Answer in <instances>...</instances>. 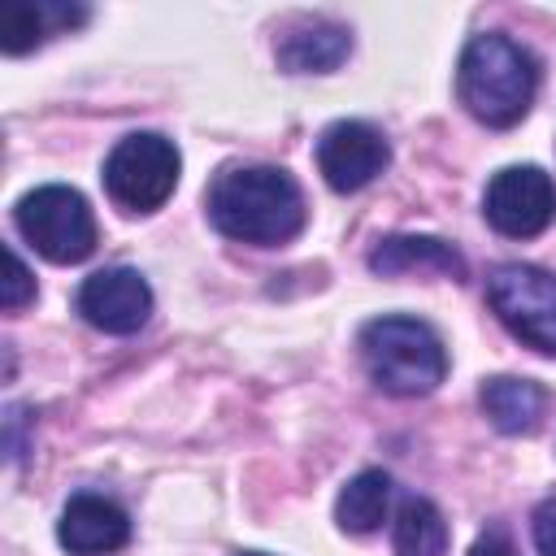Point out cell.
I'll use <instances>...</instances> for the list:
<instances>
[{
  "label": "cell",
  "mask_w": 556,
  "mask_h": 556,
  "mask_svg": "<svg viewBox=\"0 0 556 556\" xmlns=\"http://www.w3.org/2000/svg\"><path fill=\"white\" fill-rule=\"evenodd\" d=\"M17 235L52 265H78L96 252V213L83 191L48 182L17 200Z\"/></svg>",
  "instance_id": "277c9868"
},
{
  "label": "cell",
  "mask_w": 556,
  "mask_h": 556,
  "mask_svg": "<svg viewBox=\"0 0 556 556\" xmlns=\"http://www.w3.org/2000/svg\"><path fill=\"white\" fill-rule=\"evenodd\" d=\"M530 530H534V547H539V556H556V495L543 500V504L534 508Z\"/></svg>",
  "instance_id": "ffe728a7"
},
{
  "label": "cell",
  "mask_w": 556,
  "mask_h": 556,
  "mask_svg": "<svg viewBox=\"0 0 556 556\" xmlns=\"http://www.w3.org/2000/svg\"><path fill=\"white\" fill-rule=\"evenodd\" d=\"M469 556H521L517 552V543H513V534H508V526H500V521H491L478 539H473V547H469Z\"/></svg>",
  "instance_id": "d6986e66"
},
{
  "label": "cell",
  "mask_w": 556,
  "mask_h": 556,
  "mask_svg": "<svg viewBox=\"0 0 556 556\" xmlns=\"http://www.w3.org/2000/svg\"><path fill=\"white\" fill-rule=\"evenodd\" d=\"M274 56L287 74H334L352 56V30L330 17H300L278 35Z\"/></svg>",
  "instance_id": "7c38bea8"
},
{
  "label": "cell",
  "mask_w": 556,
  "mask_h": 556,
  "mask_svg": "<svg viewBox=\"0 0 556 556\" xmlns=\"http://www.w3.org/2000/svg\"><path fill=\"white\" fill-rule=\"evenodd\" d=\"M178 169H182V156L174 139L156 130H135L117 139L113 152L104 156V191L126 213H156L174 195Z\"/></svg>",
  "instance_id": "5b68a950"
},
{
  "label": "cell",
  "mask_w": 556,
  "mask_h": 556,
  "mask_svg": "<svg viewBox=\"0 0 556 556\" xmlns=\"http://www.w3.org/2000/svg\"><path fill=\"white\" fill-rule=\"evenodd\" d=\"M204 208H208V222L226 239L252 243V248H282L308 222V204H304L300 182L278 165L222 169L208 182Z\"/></svg>",
  "instance_id": "6da1fadb"
},
{
  "label": "cell",
  "mask_w": 556,
  "mask_h": 556,
  "mask_svg": "<svg viewBox=\"0 0 556 556\" xmlns=\"http://www.w3.org/2000/svg\"><path fill=\"white\" fill-rule=\"evenodd\" d=\"M486 304L513 339L556 356V274L526 261H504L486 278Z\"/></svg>",
  "instance_id": "8992f818"
},
{
  "label": "cell",
  "mask_w": 556,
  "mask_h": 556,
  "mask_svg": "<svg viewBox=\"0 0 556 556\" xmlns=\"http://www.w3.org/2000/svg\"><path fill=\"white\" fill-rule=\"evenodd\" d=\"M4 265H9V274L0 287V304H4V313H22L35 300V278H30L26 261L17 256V248H4Z\"/></svg>",
  "instance_id": "e0dca14e"
},
{
  "label": "cell",
  "mask_w": 556,
  "mask_h": 556,
  "mask_svg": "<svg viewBox=\"0 0 556 556\" xmlns=\"http://www.w3.org/2000/svg\"><path fill=\"white\" fill-rule=\"evenodd\" d=\"M87 4H65V0H4L0 9V48L9 56H26L52 35H70L87 22Z\"/></svg>",
  "instance_id": "4fadbf2b"
},
{
  "label": "cell",
  "mask_w": 556,
  "mask_h": 556,
  "mask_svg": "<svg viewBox=\"0 0 556 556\" xmlns=\"http://www.w3.org/2000/svg\"><path fill=\"white\" fill-rule=\"evenodd\" d=\"M56 539H61V547L70 556H113V552H122L130 543V517L109 495L78 491L61 508Z\"/></svg>",
  "instance_id": "30bf717a"
},
{
  "label": "cell",
  "mask_w": 556,
  "mask_h": 556,
  "mask_svg": "<svg viewBox=\"0 0 556 556\" xmlns=\"http://www.w3.org/2000/svg\"><path fill=\"white\" fill-rule=\"evenodd\" d=\"M30 426H35V417H30L26 404H9L4 408V460L9 465H17L26 456V430Z\"/></svg>",
  "instance_id": "ac0fdd59"
},
{
  "label": "cell",
  "mask_w": 556,
  "mask_h": 556,
  "mask_svg": "<svg viewBox=\"0 0 556 556\" xmlns=\"http://www.w3.org/2000/svg\"><path fill=\"white\" fill-rule=\"evenodd\" d=\"M539 91V61L526 43L508 39L504 30H482L465 43L456 65V96L460 104L491 130L517 126Z\"/></svg>",
  "instance_id": "7a4b0ae2"
},
{
  "label": "cell",
  "mask_w": 556,
  "mask_h": 556,
  "mask_svg": "<svg viewBox=\"0 0 556 556\" xmlns=\"http://www.w3.org/2000/svg\"><path fill=\"white\" fill-rule=\"evenodd\" d=\"M395 556H447V517L426 495H404L391 521Z\"/></svg>",
  "instance_id": "2e32d148"
},
{
  "label": "cell",
  "mask_w": 556,
  "mask_h": 556,
  "mask_svg": "<svg viewBox=\"0 0 556 556\" xmlns=\"http://www.w3.org/2000/svg\"><path fill=\"white\" fill-rule=\"evenodd\" d=\"M361 365L387 395H430L447 378V348L439 330L408 313H387L361 326Z\"/></svg>",
  "instance_id": "3957f363"
},
{
  "label": "cell",
  "mask_w": 556,
  "mask_h": 556,
  "mask_svg": "<svg viewBox=\"0 0 556 556\" xmlns=\"http://www.w3.org/2000/svg\"><path fill=\"white\" fill-rule=\"evenodd\" d=\"M239 556H265V552H239Z\"/></svg>",
  "instance_id": "44dd1931"
},
{
  "label": "cell",
  "mask_w": 556,
  "mask_h": 556,
  "mask_svg": "<svg viewBox=\"0 0 556 556\" xmlns=\"http://www.w3.org/2000/svg\"><path fill=\"white\" fill-rule=\"evenodd\" d=\"M74 304L87 326H96L104 334H135L152 317V287L139 269L109 265V269H96L83 278Z\"/></svg>",
  "instance_id": "9c48e42d"
},
{
  "label": "cell",
  "mask_w": 556,
  "mask_h": 556,
  "mask_svg": "<svg viewBox=\"0 0 556 556\" xmlns=\"http://www.w3.org/2000/svg\"><path fill=\"white\" fill-rule=\"evenodd\" d=\"M369 269L378 278L421 274V278H452V282H465L469 274L460 248H452L439 235H391L369 252Z\"/></svg>",
  "instance_id": "8fae6325"
},
{
  "label": "cell",
  "mask_w": 556,
  "mask_h": 556,
  "mask_svg": "<svg viewBox=\"0 0 556 556\" xmlns=\"http://www.w3.org/2000/svg\"><path fill=\"white\" fill-rule=\"evenodd\" d=\"M478 404H482L486 421L500 434H534L543 426V413H547V391L534 378L500 374V378H486L482 382Z\"/></svg>",
  "instance_id": "5bb4252c"
},
{
  "label": "cell",
  "mask_w": 556,
  "mask_h": 556,
  "mask_svg": "<svg viewBox=\"0 0 556 556\" xmlns=\"http://www.w3.org/2000/svg\"><path fill=\"white\" fill-rule=\"evenodd\" d=\"M391 500H395V482L382 469H361L356 478L343 482L339 500H334V521L343 534H374L382 530V521L391 517Z\"/></svg>",
  "instance_id": "9a60e30c"
},
{
  "label": "cell",
  "mask_w": 556,
  "mask_h": 556,
  "mask_svg": "<svg viewBox=\"0 0 556 556\" xmlns=\"http://www.w3.org/2000/svg\"><path fill=\"white\" fill-rule=\"evenodd\" d=\"M387 165H391V143L382 139L378 126H369L361 117L330 122L317 139V169H321L326 187L339 195L369 187Z\"/></svg>",
  "instance_id": "ba28073f"
},
{
  "label": "cell",
  "mask_w": 556,
  "mask_h": 556,
  "mask_svg": "<svg viewBox=\"0 0 556 556\" xmlns=\"http://www.w3.org/2000/svg\"><path fill=\"white\" fill-rule=\"evenodd\" d=\"M482 213L504 239H534L556 217V182L539 165H504L486 182Z\"/></svg>",
  "instance_id": "52a82bcc"
}]
</instances>
